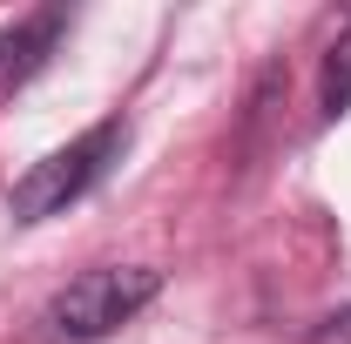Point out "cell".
Returning <instances> with one entry per match:
<instances>
[{"label":"cell","instance_id":"cell-4","mask_svg":"<svg viewBox=\"0 0 351 344\" xmlns=\"http://www.w3.org/2000/svg\"><path fill=\"white\" fill-rule=\"evenodd\" d=\"M345 108H351V34H338L324 54V115H345Z\"/></svg>","mask_w":351,"mask_h":344},{"label":"cell","instance_id":"cell-3","mask_svg":"<svg viewBox=\"0 0 351 344\" xmlns=\"http://www.w3.org/2000/svg\"><path fill=\"white\" fill-rule=\"evenodd\" d=\"M61 34H68V14H61V7H41V14H27V21L0 27V95H14V88L27 82L47 54H54Z\"/></svg>","mask_w":351,"mask_h":344},{"label":"cell","instance_id":"cell-5","mask_svg":"<svg viewBox=\"0 0 351 344\" xmlns=\"http://www.w3.org/2000/svg\"><path fill=\"white\" fill-rule=\"evenodd\" d=\"M304 344H351V304H345V310H331V317H324Z\"/></svg>","mask_w":351,"mask_h":344},{"label":"cell","instance_id":"cell-2","mask_svg":"<svg viewBox=\"0 0 351 344\" xmlns=\"http://www.w3.org/2000/svg\"><path fill=\"white\" fill-rule=\"evenodd\" d=\"M122 142H129V122H122V115H108V122H95L88 135H75L68 149L41 156L34 169L14 182V196H7L14 223H47V216H61L68 203H82L88 189H95L101 175L115 169Z\"/></svg>","mask_w":351,"mask_h":344},{"label":"cell","instance_id":"cell-1","mask_svg":"<svg viewBox=\"0 0 351 344\" xmlns=\"http://www.w3.org/2000/svg\"><path fill=\"white\" fill-rule=\"evenodd\" d=\"M162 291V270L149 263H101V270H82L68 291H54V304L41 310V338L54 344H95L115 338L129 317H142Z\"/></svg>","mask_w":351,"mask_h":344}]
</instances>
